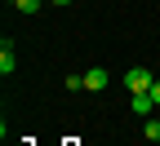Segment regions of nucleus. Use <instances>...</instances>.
Returning a JSON list of instances; mask_svg holds the SVG:
<instances>
[{
	"mask_svg": "<svg viewBox=\"0 0 160 146\" xmlns=\"http://www.w3.org/2000/svg\"><path fill=\"white\" fill-rule=\"evenodd\" d=\"M151 84H156V75H151L147 67H133V71H125V89H129V93H151Z\"/></svg>",
	"mask_w": 160,
	"mask_h": 146,
	"instance_id": "obj_1",
	"label": "nucleus"
},
{
	"mask_svg": "<svg viewBox=\"0 0 160 146\" xmlns=\"http://www.w3.org/2000/svg\"><path fill=\"white\" fill-rule=\"evenodd\" d=\"M107 84H111V75H107L102 67H93V71H85V89H89V93H98V89H107Z\"/></svg>",
	"mask_w": 160,
	"mask_h": 146,
	"instance_id": "obj_2",
	"label": "nucleus"
},
{
	"mask_svg": "<svg viewBox=\"0 0 160 146\" xmlns=\"http://www.w3.org/2000/svg\"><path fill=\"white\" fill-rule=\"evenodd\" d=\"M151 106H156L151 93H133V111H138V115H151Z\"/></svg>",
	"mask_w": 160,
	"mask_h": 146,
	"instance_id": "obj_3",
	"label": "nucleus"
},
{
	"mask_svg": "<svg viewBox=\"0 0 160 146\" xmlns=\"http://www.w3.org/2000/svg\"><path fill=\"white\" fill-rule=\"evenodd\" d=\"M13 71V49H9V40H5V49H0V75H9Z\"/></svg>",
	"mask_w": 160,
	"mask_h": 146,
	"instance_id": "obj_4",
	"label": "nucleus"
},
{
	"mask_svg": "<svg viewBox=\"0 0 160 146\" xmlns=\"http://www.w3.org/2000/svg\"><path fill=\"white\" fill-rule=\"evenodd\" d=\"M142 137H147V142H151V146H156V142H160V120H151V115H147V129H142Z\"/></svg>",
	"mask_w": 160,
	"mask_h": 146,
	"instance_id": "obj_5",
	"label": "nucleus"
},
{
	"mask_svg": "<svg viewBox=\"0 0 160 146\" xmlns=\"http://www.w3.org/2000/svg\"><path fill=\"white\" fill-rule=\"evenodd\" d=\"M13 5H18V9H22V13H36L40 5H45V0H13Z\"/></svg>",
	"mask_w": 160,
	"mask_h": 146,
	"instance_id": "obj_6",
	"label": "nucleus"
},
{
	"mask_svg": "<svg viewBox=\"0 0 160 146\" xmlns=\"http://www.w3.org/2000/svg\"><path fill=\"white\" fill-rule=\"evenodd\" d=\"M151 102L160 106V75H156V84H151Z\"/></svg>",
	"mask_w": 160,
	"mask_h": 146,
	"instance_id": "obj_7",
	"label": "nucleus"
},
{
	"mask_svg": "<svg viewBox=\"0 0 160 146\" xmlns=\"http://www.w3.org/2000/svg\"><path fill=\"white\" fill-rule=\"evenodd\" d=\"M49 5H71V0H49Z\"/></svg>",
	"mask_w": 160,
	"mask_h": 146,
	"instance_id": "obj_8",
	"label": "nucleus"
}]
</instances>
